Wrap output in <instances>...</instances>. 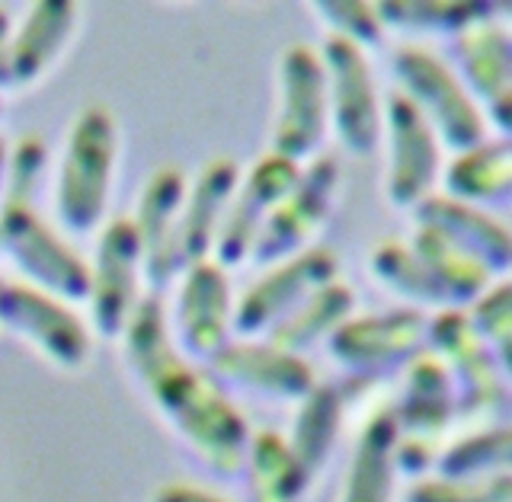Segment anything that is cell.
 <instances>
[{
  "label": "cell",
  "mask_w": 512,
  "mask_h": 502,
  "mask_svg": "<svg viewBox=\"0 0 512 502\" xmlns=\"http://www.w3.org/2000/svg\"><path fill=\"white\" fill-rule=\"evenodd\" d=\"M320 64L327 74V106L336 135L352 154H375L381 141V109L362 48L340 36H327Z\"/></svg>",
  "instance_id": "6"
},
{
  "label": "cell",
  "mask_w": 512,
  "mask_h": 502,
  "mask_svg": "<svg viewBox=\"0 0 512 502\" xmlns=\"http://www.w3.org/2000/svg\"><path fill=\"white\" fill-rule=\"evenodd\" d=\"M372 269L384 285H391L394 291H400V295H407L420 304L445 307V295L439 291V285L432 282V275L426 272V266L416 259V253L410 247L394 244V240L378 244L372 253Z\"/></svg>",
  "instance_id": "31"
},
{
  "label": "cell",
  "mask_w": 512,
  "mask_h": 502,
  "mask_svg": "<svg viewBox=\"0 0 512 502\" xmlns=\"http://www.w3.org/2000/svg\"><path fill=\"white\" fill-rule=\"evenodd\" d=\"M112 160H116V125L103 106H90L71 128L58 173V218L71 234H87L100 224Z\"/></svg>",
  "instance_id": "2"
},
{
  "label": "cell",
  "mask_w": 512,
  "mask_h": 502,
  "mask_svg": "<svg viewBox=\"0 0 512 502\" xmlns=\"http://www.w3.org/2000/svg\"><path fill=\"white\" fill-rule=\"evenodd\" d=\"M397 435L400 429L394 410H378L368 419L349 467L343 502H388Z\"/></svg>",
  "instance_id": "23"
},
{
  "label": "cell",
  "mask_w": 512,
  "mask_h": 502,
  "mask_svg": "<svg viewBox=\"0 0 512 502\" xmlns=\"http://www.w3.org/2000/svg\"><path fill=\"white\" fill-rule=\"evenodd\" d=\"M512 480L496 474L484 480H420L404 502H509Z\"/></svg>",
  "instance_id": "32"
},
{
  "label": "cell",
  "mask_w": 512,
  "mask_h": 502,
  "mask_svg": "<svg viewBox=\"0 0 512 502\" xmlns=\"http://www.w3.org/2000/svg\"><path fill=\"white\" fill-rule=\"evenodd\" d=\"M282 106L272 128V154L301 164L311 157L327 132V74L311 45H292L279 64Z\"/></svg>",
  "instance_id": "5"
},
{
  "label": "cell",
  "mask_w": 512,
  "mask_h": 502,
  "mask_svg": "<svg viewBox=\"0 0 512 502\" xmlns=\"http://www.w3.org/2000/svg\"><path fill=\"white\" fill-rule=\"evenodd\" d=\"M0 247L20 266L32 288L52 298H90V266L45 228L36 205H0Z\"/></svg>",
  "instance_id": "4"
},
{
  "label": "cell",
  "mask_w": 512,
  "mask_h": 502,
  "mask_svg": "<svg viewBox=\"0 0 512 502\" xmlns=\"http://www.w3.org/2000/svg\"><path fill=\"white\" fill-rule=\"evenodd\" d=\"M16 330L29 336L48 359L74 368L87 359V330L68 307L32 285H0V333Z\"/></svg>",
  "instance_id": "11"
},
{
  "label": "cell",
  "mask_w": 512,
  "mask_h": 502,
  "mask_svg": "<svg viewBox=\"0 0 512 502\" xmlns=\"http://www.w3.org/2000/svg\"><path fill=\"white\" fill-rule=\"evenodd\" d=\"M509 154L512 151L506 138L484 141V144H477V148L458 154L445 176V186L452 192V199L464 205L503 202L512 189Z\"/></svg>",
  "instance_id": "25"
},
{
  "label": "cell",
  "mask_w": 512,
  "mask_h": 502,
  "mask_svg": "<svg viewBox=\"0 0 512 502\" xmlns=\"http://www.w3.org/2000/svg\"><path fill=\"white\" fill-rule=\"evenodd\" d=\"M394 71L404 84V96L420 109L429 128H439L442 141L452 151L464 154L487 141V122L474 100L464 93L458 74L423 52V48H400L394 55Z\"/></svg>",
  "instance_id": "3"
},
{
  "label": "cell",
  "mask_w": 512,
  "mask_h": 502,
  "mask_svg": "<svg viewBox=\"0 0 512 502\" xmlns=\"http://www.w3.org/2000/svg\"><path fill=\"white\" fill-rule=\"evenodd\" d=\"M388 141H391V176L388 196L394 205H420L439 170L436 132L420 116L404 93L388 96Z\"/></svg>",
  "instance_id": "15"
},
{
  "label": "cell",
  "mask_w": 512,
  "mask_h": 502,
  "mask_svg": "<svg viewBox=\"0 0 512 502\" xmlns=\"http://www.w3.org/2000/svg\"><path fill=\"white\" fill-rule=\"evenodd\" d=\"M0 285H4V282H0Z\"/></svg>",
  "instance_id": "38"
},
{
  "label": "cell",
  "mask_w": 512,
  "mask_h": 502,
  "mask_svg": "<svg viewBox=\"0 0 512 502\" xmlns=\"http://www.w3.org/2000/svg\"><path fill=\"white\" fill-rule=\"evenodd\" d=\"M512 291L509 282H496L484 295L474 301V317L471 327L480 339L496 343V359L506 368L509 365V330H512Z\"/></svg>",
  "instance_id": "33"
},
{
  "label": "cell",
  "mask_w": 512,
  "mask_h": 502,
  "mask_svg": "<svg viewBox=\"0 0 512 502\" xmlns=\"http://www.w3.org/2000/svg\"><path fill=\"white\" fill-rule=\"evenodd\" d=\"M298 176H301V164H292V160L269 154L250 170L244 183H237L240 189L231 199L228 212H224V218L218 224V234H215V244H212L215 256H218V266H237L240 259L250 256L253 237L260 231V224L272 212V205L298 183Z\"/></svg>",
  "instance_id": "13"
},
{
  "label": "cell",
  "mask_w": 512,
  "mask_h": 502,
  "mask_svg": "<svg viewBox=\"0 0 512 502\" xmlns=\"http://www.w3.org/2000/svg\"><path fill=\"white\" fill-rule=\"evenodd\" d=\"M317 13H320V20L333 29L330 36H340L356 48L378 45L384 36L378 13L368 4H349V0H340V4H317Z\"/></svg>",
  "instance_id": "34"
},
{
  "label": "cell",
  "mask_w": 512,
  "mask_h": 502,
  "mask_svg": "<svg viewBox=\"0 0 512 502\" xmlns=\"http://www.w3.org/2000/svg\"><path fill=\"white\" fill-rule=\"evenodd\" d=\"M154 502H224V499H218V496H212V493H205V490H199V487H186V483H173V487H164L157 496H154Z\"/></svg>",
  "instance_id": "35"
},
{
  "label": "cell",
  "mask_w": 512,
  "mask_h": 502,
  "mask_svg": "<svg viewBox=\"0 0 512 502\" xmlns=\"http://www.w3.org/2000/svg\"><path fill=\"white\" fill-rule=\"evenodd\" d=\"M410 250L426 266V272L432 275V282L439 285V291L445 295V304L477 301L490 288L493 272L484 269L480 263H474L471 256L458 253L452 244H445L436 231L420 228V231H416V240H413Z\"/></svg>",
  "instance_id": "26"
},
{
  "label": "cell",
  "mask_w": 512,
  "mask_h": 502,
  "mask_svg": "<svg viewBox=\"0 0 512 502\" xmlns=\"http://www.w3.org/2000/svg\"><path fill=\"white\" fill-rule=\"evenodd\" d=\"M455 416V394H452V375L439 359H429V355H416L407 371V391L400 407L394 410L397 429L404 426L407 435L404 439L416 442H429L442 429L452 423Z\"/></svg>",
  "instance_id": "22"
},
{
  "label": "cell",
  "mask_w": 512,
  "mask_h": 502,
  "mask_svg": "<svg viewBox=\"0 0 512 502\" xmlns=\"http://www.w3.org/2000/svg\"><path fill=\"white\" fill-rule=\"evenodd\" d=\"M509 467V429L477 432L455 442L439 458L442 480H484L506 474Z\"/></svg>",
  "instance_id": "29"
},
{
  "label": "cell",
  "mask_w": 512,
  "mask_h": 502,
  "mask_svg": "<svg viewBox=\"0 0 512 502\" xmlns=\"http://www.w3.org/2000/svg\"><path fill=\"white\" fill-rule=\"evenodd\" d=\"M176 330H180L183 349L196 359H212L221 346H228L231 288L224 269L212 259L189 266L176 298Z\"/></svg>",
  "instance_id": "16"
},
{
  "label": "cell",
  "mask_w": 512,
  "mask_h": 502,
  "mask_svg": "<svg viewBox=\"0 0 512 502\" xmlns=\"http://www.w3.org/2000/svg\"><path fill=\"white\" fill-rule=\"evenodd\" d=\"M503 7H490V4H426V0H416V4H407V0H391V4L375 7L378 23L381 26H413V29H468L471 23L490 20L493 13H500Z\"/></svg>",
  "instance_id": "30"
},
{
  "label": "cell",
  "mask_w": 512,
  "mask_h": 502,
  "mask_svg": "<svg viewBox=\"0 0 512 502\" xmlns=\"http://www.w3.org/2000/svg\"><path fill=\"white\" fill-rule=\"evenodd\" d=\"M429 320L420 311H394L346 320L330 336V355L372 381L381 368L416 359L426 343Z\"/></svg>",
  "instance_id": "9"
},
{
  "label": "cell",
  "mask_w": 512,
  "mask_h": 502,
  "mask_svg": "<svg viewBox=\"0 0 512 502\" xmlns=\"http://www.w3.org/2000/svg\"><path fill=\"white\" fill-rule=\"evenodd\" d=\"M141 266L138 231L128 218L106 224L90 269V311L93 327L103 336H119L135 311V272Z\"/></svg>",
  "instance_id": "12"
},
{
  "label": "cell",
  "mask_w": 512,
  "mask_h": 502,
  "mask_svg": "<svg viewBox=\"0 0 512 502\" xmlns=\"http://www.w3.org/2000/svg\"><path fill=\"white\" fill-rule=\"evenodd\" d=\"M247 451H250L253 502H295L301 490L308 487L292 448H288L276 432L253 435Z\"/></svg>",
  "instance_id": "28"
},
{
  "label": "cell",
  "mask_w": 512,
  "mask_h": 502,
  "mask_svg": "<svg viewBox=\"0 0 512 502\" xmlns=\"http://www.w3.org/2000/svg\"><path fill=\"white\" fill-rule=\"evenodd\" d=\"M4 167H7V148H4V141H0V183H4Z\"/></svg>",
  "instance_id": "37"
},
{
  "label": "cell",
  "mask_w": 512,
  "mask_h": 502,
  "mask_svg": "<svg viewBox=\"0 0 512 502\" xmlns=\"http://www.w3.org/2000/svg\"><path fill=\"white\" fill-rule=\"evenodd\" d=\"M183 199H186V180L173 167L154 173L141 192L138 218L132 224L141 244V275L151 285V291L170 285L176 269L183 266V253H180Z\"/></svg>",
  "instance_id": "10"
},
{
  "label": "cell",
  "mask_w": 512,
  "mask_h": 502,
  "mask_svg": "<svg viewBox=\"0 0 512 502\" xmlns=\"http://www.w3.org/2000/svg\"><path fill=\"white\" fill-rule=\"evenodd\" d=\"M352 301H356L352 298V291L340 282H330L324 288H317L314 295L298 307V311L288 314L279 327H272L269 346H276L288 355L308 349L317 336H324V333L336 330L340 323L349 320Z\"/></svg>",
  "instance_id": "27"
},
{
  "label": "cell",
  "mask_w": 512,
  "mask_h": 502,
  "mask_svg": "<svg viewBox=\"0 0 512 502\" xmlns=\"http://www.w3.org/2000/svg\"><path fill=\"white\" fill-rule=\"evenodd\" d=\"M234 189H237V164L231 157H215L212 164L202 167L199 180L192 186L189 199L183 202V212H180L183 263L196 266L208 256Z\"/></svg>",
  "instance_id": "20"
},
{
  "label": "cell",
  "mask_w": 512,
  "mask_h": 502,
  "mask_svg": "<svg viewBox=\"0 0 512 502\" xmlns=\"http://www.w3.org/2000/svg\"><path fill=\"white\" fill-rule=\"evenodd\" d=\"M122 333L128 359L160 413L176 426V432L186 435V442L199 451L215 474L234 477L247 458V423L218 387L173 346L160 298L151 295L138 301Z\"/></svg>",
  "instance_id": "1"
},
{
  "label": "cell",
  "mask_w": 512,
  "mask_h": 502,
  "mask_svg": "<svg viewBox=\"0 0 512 502\" xmlns=\"http://www.w3.org/2000/svg\"><path fill=\"white\" fill-rule=\"evenodd\" d=\"M333 275H336V256L330 250H304L292 256L285 266H276L266 279H260L247 291L244 301L237 304L231 327L240 336H253L279 327L317 288L330 285Z\"/></svg>",
  "instance_id": "8"
},
{
  "label": "cell",
  "mask_w": 512,
  "mask_h": 502,
  "mask_svg": "<svg viewBox=\"0 0 512 502\" xmlns=\"http://www.w3.org/2000/svg\"><path fill=\"white\" fill-rule=\"evenodd\" d=\"M7 52H10V13L0 7V84L7 74Z\"/></svg>",
  "instance_id": "36"
},
{
  "label": "cell",
  "mask_w": 512,
  "mask_h": 502,
  "mask_svg": "<svg viewBox=\"0 0 512 502\" xmlns=\"http://www.w3.org/2000/svg\"><path fill=\"white\" fill-rule=\"evenodd\" d=\"M455 58L461 64L464 80L471 90L487 103L496 128L509 132V80H512V45L509 32L490 20L471 23L468 29L458 32L455 39Z\"/></svg>",
  "instance_id": "17"
},
{
  "label": "cell",
  "mask_w": 512,
  "mask_h": 502,
  "mask_svg": "<svg viewBox=\"0 0 512 502\" xmlns=\"http://www.w3.org/2000/svg\"><path fill=\"white\" fill-rule=\"evenodd\" d=\"M416 221L420 228L436 231L445 244H452L458 253L471 256L490 272L509 269V231L500 221H493L487 212L455 199L426 196L416 205Z\"/></svg>",
  "instance_id": "18"
},
{
  "label": "cell",
  "mask_w": 512,
  "mask_h": 502,
  "mask_svg": "<svg viewBox=\"0 0 512 502\" xmlns=\"http://www.w3.org/2000/svg\"><path fill=\"white\" fill-rule=\"evenodd\" d=\"M432 343L464 381V394L455 403V416H490L506 410V384L496 375V365L490 359V349L484 339L477 336L471 320L461 311H442L429 323Z\"/></svg>",
  "instance_id": "14"
},
{
  "label": "cell",
  "mask_w": 512,
  "mask_h": 502,
  "mask_svg": "<svg viewBox=\"0 0 512 502\" xmlns=\"http://www.w3.org/2000/svg\"><path fill=\"white\" fill-rule=\"evenodd\" d=\"M74 20H77V7L64 4V0H52V4L45 0V4L32 7L23 29L10 39L4 84L10 87L32 84L58 58V52L74 29Z\"/></svg>",
  "instance_id": "21"
},
{
  "label": "cell",
  "mask_w": 512,
  "mask_h": 502,
  "mask_svg": "<svg viewBox=\"0 0 512 502\" xmlns=\"http://www.w3.org/2000/svg\"><path fill=\"white\" fill-rule=\"evenodd\" d=\"M212 371L224 381H234L247 391L272 397H308L314 387V371L298 355L276 346L228 343L212 355Z\"/></svg>",
  "instance_id": "19"
},
{
  "label": "cell",
  "mask_w": 512,
  "mask_h": 502,
  "mask_svg": "<svg viewBox=\"0 0 512 502\" xmlns=\"http://www.w3.org/2000/svg\"><path fill=\"white\" fill-rule=\"evenodd\" d=\"M343 400H346V387H333V384H314L311 394L304 397L298 419H295V432H292V455L301 467L304 480L311 483V477L324 467L336 429H340L343 419Z\"/></svg>",
  "instance_id": "24"
},
{
  "label": "cell",
  "mask_w": 512,
  "mask_h": 502,
  "mask_svg": "<svg viewBox=\"0 0 512 502\" xmlns=\"http://www.w3.org/2000/svg\"><path fill=\"white\" fill-rule=\"evenodd\" d=\"M336 192V164L327 157L314 160L308 170H301L298 183L272 205V212L260 224L253 237L250 256L256 263H282V256H292L304 247L317 224L327 218Z\"/></svg>",
  "instance_id": "7"
}]
</instances>
